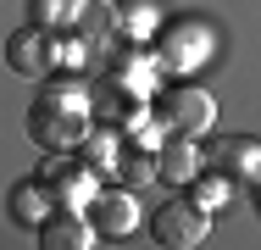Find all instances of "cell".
I'll return each mask as SVG.
<instances>
[{
	"label": "cell",
	"instance_id": "5bb4252c",
	"mask_svg": "<svg viewBox=\"0 0 261 250\" xmlns=\"http://www.w3.org/2000/svg\"><path fill=\"white\" fill-rule=\"evenodd\" d=\"M206 172V150L195 145L189 134H172L167 145H161V178L167 184H195Z\"/></svg>",
	"mask_w": 261,
	"mask_h": 250
},
{
	"label": "cell",
	"instance_id": "52a82bcc",
	"mask_svg": "<svg viewBox=\"0 0 261 250\" xmlns=\"http://www.w3.org/2000/svg\"><path fill=\"white\" fill-rule=\"evenodd\" d=\"M34 234H39L45 250H89V245H100V228L89 222V211H72V206H56Z\"/></svg>",
	"mask_w": 261,
	"mask_h": 250
},
{
	"label": "cell",
	"instance_id": "ac0fdd59",
	"mask_svg": "<svg viewBox=\"0 0 261 250\" xmlns=\"http://www.w3.org/2000/svg\"><path fill=\"white\" fill-rule=\"evenodd\" d=\"M256 206H261V178H256Z\"/></svg>",
	"mask_w": 261,
	"mask_h": 250
},
{
	"label": "cell",
	"instance_id": "4fadbf2b",
	"mask_svg": "<svg viewBox=\"0 0 261 250\" xmlns=\"http://www.w3.org/2000/svg\"><path fill=\"white\" fill-rule=\"evenodd\" d=\"M78 156H84L100 178H117V172H122V156H128V134L106 122V128H95V134L78 145Z\"/></svg>",
	"mask_w": 261,
	"mask_h": 250
},
{
	"label": "cell",
	"instance_id": "2e32d148",
	"mask_svg": "<svg viewBox=\"0 0 261 250\" xmlns=\"http://www.w3.org/2000/svg\"><path fill=\"white\" fill-rule=\"evenodd\" d=\"M189 189H195V200H200V206H211V211H222V206L233 200V189H239V184H233L228 172H217V167H206V172H200V178H195Z\"/></svg>",
	"mask_w": 261,
	"mask_h": 250
},
{
	"label": "cell",
	"instance_id": "7a4b0ae2",
	"mask_svg": "<svg viewBox=\"0 0 261 250\" xmlns=\"http://www.w3.org/2000/svg\"><path fill=\"white\" fill-rule=\"evenodd\" d=\"M156 56H161V72H172V78H195L211 56H217V34H211V22H200V17H178V22L161 28Z\"/></svg>",
	"mask_w": 261,
	"mask_h": 250
},
{
	"label": "cell",
	"instance_id": "3957f363",
	"mask_svg": "<svg viewBox=\"0 0 261 250\" xmlns=\"http://www.w3.org/2000/svg\"><path fill=\"white\" fill-rule=\"evenodd\" d=\"M150 239L161 250H195L211 239V206H200L195 195H167L150 211Z\"/></svg>",
	"mask_w": 261,
	"mask_h": 250
},
{
	"label": "cell",
	"instance_id": "9a60e30c",
	"mask_svg": "<svg viewBox=\"0 0 261 250\" xmlns=\"http://www.w3.org/2000/svg\"><path fill=\"white\" fill-rule=\"evenodd\" d=\"M117 17H122V39H128V45L161 39V6H156V0H122Z\"/></svg>",
	"mask_w": 261,
	"mask_h": 250
},
{
	"label": "cell",
	"instance_id": "7c38bea8",
	"mask_svg": "<svg viewBox=\"0 0 261 250\" xmlns=\"http://www.w3.org/2000/svg\"><path fill=\"white\" fill-rule=\"evenodd\" d=\"M156 78H161V56L145 50V45H128L122 61L111 67V84H122L128 95H145V100H150V89H156Z\"/></svg>",
	"mask_w": 261,
	"mask_h": 250
},
{
	"label": "cell",
	"instance_id": "277c9868",
	"mask_svg": "<svg viewBox=\"0 0 261 250\" xmlns=\"http://www.w3.org/2000/svg\"><path fill=\"white\" fill-rule=\"evenodd\" d=\"M39 172L50 178V189L61 206H72V211H89L95 195L106 189V178L78 156V150H45V161H39Z\"/></svg>",
	"mask_w": 261,
	"mask_h": 250
},
{
	"label": "cell",
	"instance_id": "8992f818",
	"mask_svg": "<svg viewBox=\"0 0 261 250\" xmlns=\"http://www.w3.org/2000/svg\"><path fill=\"white\" fill-rule=\"evenodd\" d=\"M156 117L167 122V134L200 139V134H211V122H217V100L206 89H195V84H178V89H167L156 100Z\"/></svg>",
	"mask_w": 261,
	"mask_h": 250
},
{
	"label": "cell",
	"instance_id": "6da1fadb",
	"mask_svg": "<svg viewBox=\"0 0 261 250\" xmlns=\"http://www.w3.org/2000/svg\"><path fill=\"white\" fill-rule=\"evenodd\" d=\"M95 95L78 84V78H45L39 84V100L28 111V139L39 150H78L89 134H95Z\"/></svg>",
	"mask_w": 261,
	"mask_h": 250
},
{
	"label": "cell",
	"instance_id": "5b68a950",
	"mask_svg": "<svg viewBox=\"0 0 261 250\" xmlns=\"http://www.w3.org/2000/svg\"><path fill=\"white\" fill-rule=\"evenodd\" d=\"M6 61L22 78H50V72H61V28H45V22L17 28L6 39Z\"/></svg>",
	"mask_w": 261,
	"mask_h": 250
},
{
	"label": "cell",
	"instance_id": "8fae6325",
	"mask_svg": "<svg viewBox=\"0 0 261 250\" xmlns=\"http://www.w3.org/2000/svg\"><path fill=\"white\" fill-rule=\"evenodd\" d=\"M56 206V189H50V178L45 172H34V178H22L17 189H11V222H22V228H39L45 217H50Z\"/></svg>",
	"mask_w": 261,
	"mask_h": 250
},
{
	"label": "cell",
	"instance_id": "9c48e42d",
	"mask_svg": "<svg viewBox=\"0 0 261 250\" xmlns=\"http://www.w3.org/2000/svg\"><path fill=\"white\" fill-rule=\"evenodd\" d=\"M206 167L228 172L233 184H256L261 178V145L245 139V134H228V139H217V145L206 150Z\"/></svg>",
	"mask_w": 261,
	"mask_h": 250
},
{
	"label": "cell",
	"instance_id": "30bf717a",
	"mask_svg": "<svg viewBox=\"0 0 261 250\" xmlns=\"http://www.w3.org/2000/svg\"><path fill=\"white\" fill-rule=\"evenodd\" d=\"M72 34H78L84 45L95 50V56H106V50L122 39V17H117V0H84V11H78Z\"/></svg>",
	"mask_w": 261,
	"mask_h": 250
},
{
	"label": "cell",
	"instance_id": "e0dca14e",
	"mask_svg": "<svg viewBox=\"0 0 261 250\" xmlns=\"http://www.w3.org/2000/svg\"><path fill=\"white\" fill-rule=\"evenodd\" d=\"M78 11H84V0H28V17L45 28H72Z\"/></svg>",
	"mask_w": 261,
	"mask_h": 250
},
{
	"label": "cell",
	"instance_id": "ba28073f",
	"mask_svg": "<svg viewBox=\"0 0 261 250\" xmlns=\"http://www.w3.org/2000/svg\"><path fill=\"white\" fill-rule=\"evenodd\" d=\"M89 222L100 228V239H122V234H134V228H139V195H134L128 184L100 189L95 206H89Z\"/></svg>",
	"mask_w": 261,
	"mask_h": 250
}]
</instances>
